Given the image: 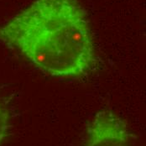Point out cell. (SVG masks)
<instances>
[{
	"mask_svg": "<svg viewBox=\"0 0 146 146\" xmlns=\"http://www.w3.org/2000/svg\"><path fill=\"white\" fill-rule=\"evenodd\" d=\"M84 146H131L124 122L113 112L100 111L88 128Z\"/></svg>",
	"mask_w": 146,
	"mask_h": 146,
	"instance_id": "2",
	"label": "cell"
},
{
	"mask_svg": "<svg viewBox=\"0 0 146 146\" xmlns=\"http://www.w3.org/2000/svg\"><path fill=\"white\" fill-rule=\"evenodd\" d=\"M0 42L57 77L81 76L94 60L88 17L77 0L34 1L0 28Z\"/></svg>",
	"mask_w": 146,
	"mask_h": 146,
	"instance_id": "1",
	"label": "cell"
},
{
	"mask_svg": "<svg viewBox=\"0 0 146 146\" xmlns=\"http://www.w3.org/2000/svg\"><path fill=\"white\" fill-rule=\"evenodd\" d=\"M9 129V117L6 110L0 104V143L4 139Z\"/></svg>",
	"mask_w": 146,
	"mask_h": 146,
	"instance_id": "3",
	"label": "cell"
}]
</instances>
